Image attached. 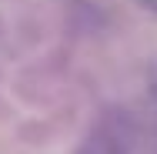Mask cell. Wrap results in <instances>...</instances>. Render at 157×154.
I'll use <instances>...</instances> for the list:
<instances>
[{"label": "cell", "instance_id": "6da1fadb", "mask_svg": "<svg viewBox=\"0 0 157 154\" xmlns=\"http://www.w3.org/2000/svg\"><path fill=\"white\" fill-rule=\"evenodd\" d=\"M77 154H130V141L127 131L121 127V121L114 117H100V121L87 131L84 144Z\"/></svg>", "mask_w": 157, "mask_h": 154}, {"label": "cell", "instance_id": "7a4b0ae2", "mask_svg": "<svg viewBox=\"0 0 157 154\" xmlns=\"http://www.w3.org/2000/svg\"><path fill=\"white\" fill-rule=\"evenodd\" d=\"M147 91H151V101H154V107H157V64L151 67V74H147Z\"/></svg>", "mask_w": 157, "mask_h": 154}, {"label": "cell", "instance_id": "3957f363", "mask_svg": "<svg viewBox=\"0 0 157 154\" xmlns=\"http://www.w3.org/2000/svg\"><path fill=\"white\" fill-rule=\"evenodd\" d=\"M134 3H137L140 10H147V14H154V17H157V0H134Z\"/></svg>", "mask_w": 157, "mask_h": 154}]
</instances>
